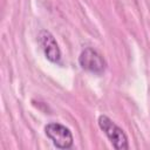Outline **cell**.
<instances>
[{
  "mask_svg": "<svg viewBox=\"0 0 150 150\" xmlns=\"http://www.w3.org/2000/svg\"><path fill=\"white\" fill-rule=\"evenodd\" d=\"M97 122H98V127L105 134V136L109 138V141L111 142V144L114 145L115 149L125 150L129 148L128 137H127L125 132L115 122H112L108 116L101 115L98 117Z\"/></svg>",
  "mask_w": 150,
  "mask_h": 150,
  "instance_id": "1",
  "label": "cell"
},
{
  "mask_svg": "<svg viewBox=\"0 0 150 150\" xmlns=\"http://www.w3.org/2000/svg\"><path fill=\"white\" fill-rule=\"evenodd\" d=\"M45 132L52 139L53 144L59 149H69L73 145L74 138L71 131L60 123L47 124L45 128Z\"/></svg>",
  "mask_w": 150,
  "mask_h": 150,
  "instance_id": "2",
  "label": "cell"
},
{
  "mask_svg": "<svg viewBox=\"0 0 150 150\" xmlns=\"http://www.w3.org/2000/svg\"><path fill=\"white\" fill-rule=\"evenodd\" d=\"M79 63L82 69L94 74H102L107 67L105 60L97 50L93 48H86L80 54Z\"/></svg>",
  "mask_w": 150,
  "mask_h": 150,
  "instance_id": "3",
  "label": "cell"
},
{
  "mask_svg": "<svg viewBox=\"0 0 150 150\" xmlns=\"http://www.w3.org/2000/svg\"><path fill=\"white\" fill-rule=\"evenodd\" d=\"M38 39H39V42L45 52L46 57L52 62H59V60L61 57V50L59 48V45H57L55 38L52 35V33L46 29H42L39 33Z\"/></svg>",
  "mask_w": 150,
  "mask_h": 150,
  "instance_id": "4",
  "label": "cell"
}]
</instances>
